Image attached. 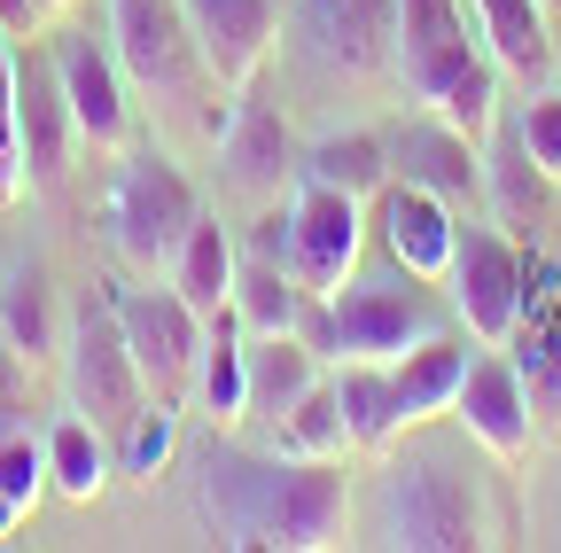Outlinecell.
<instances>
[{
  "mask_svg": "<svg viewBox=\"0 0 561 553\" xmlns=\"http://www.w3.org/2000/svg\"><path fill=\"white\" fill-rule=\"evenodd\" d=\"M343 507L351 483L343 460H257V452H227L210 445L203 460V515L227 545H289V553H320L343 538Z\"/></svg>",
  "mask_w": 561,
  "mask_h": 553,
  "instance_id": "1",
  "label": "cell"
},
{
  "mask_svg": "<svg viewBox=\"0 0 561 553\" xmlns=\"http://www.w3.org/2000/svg\"><path fill=\"white\" fill-rule=\"evenodd\" d=\"M390 71L430 117H445L460 141L483 149L491 133H500V71H491L483 39L468 32L460 0H398Z\"/></svg>",
  "mask_w": 561,
  "mask_h": 553,
  "instance_id": "2",
  "label": "cell"
},
{
  "mask_svg": "<svg viewBox=\"0 0 561 553\" xmlns=\"http://www.w3.org/2000/svg\"><path fill=\"white\" fill-rule=\"evenodd\" d=\"M375 545H405V553H468V545H491L483 538V507H476V483L445 452L398 460L382 475V499H375Z\"/></svg>",
  "mask_w": 561,
  "mask_h": 553,
  "instance_id": "3",
  "label": "cell"
},
{
  "mask_svg": "<svg viewBox=\"0 0 561 553\" xmlns=\"http://www.w3.org/2000/svg\"><path fill=\"white\" fill-rule=\"evenodd\" d=\"M320 359H367V367H398L413 343L437 335V312L421 304L413 289L398 281H343L335 297H312L305 304V327H297Z\"/></svg>",
  "mask_w": 561,
  "mask_h": 553,
  "instance_id": "4",
  "label": "cell"
},
{
  "mask_svg": "<svg viewBox=\"0 0 561 553\" xmlns=\"http://www.w3.org/2000/svg\"><path fill=\"white\" fill-rule=\"evenodd\" d=\"M203 219V203L187 187V172L164 149H125L117 187H110V242L133 273H172L187 227Z\"/></svg>",
  "mask_w": 561,
  "mask_h": 553,
  "instance_id": "5",
  "label": "cell"
},
{
  "mask_svg": "<svg viewBox=\"0 0 561 553\" xmlns=\"http://www.w3.org/2000/svg\"><path fill=\"white\" fill-rule=\"evenodd\" d=\"M62 382H70V413H87V422L117 445L133 429V413L149 405V382L133 367V343L110 312V297H87L62 327Z\"/></svg>",
  "mask_w": 561,
  "mask_h": 553,
  "instance_id": "6",
  "label": "cell"
},
{
  "mask_svg": "<svg viewBox=\"0 0 561 553\" xmlns=\"http://www.w3.org/2000/svg\"><path fill=\"white\" fill-rule=\"evenodd\" d=\"M523 289H530L523 242H515L507 227H491V219H460L445 297H453L460 327L483 343V352H507V343L523 335Z\"/></svg>",
  "mask_w": 561,
  "mask_h": 553,
  "instance_id": "7",
  "label": "cell"
},
{
  "mask_svg": "<svg viewBox=\"0 0 561 553\" xmlns=\"http://www.w3.org/2000/svg\"><path fill=\"white\" fill-rule=\"evenodd\" d=\"M359 250H367V203L305 172L289 187V273H297V289L335 297L359 273Z\"/></svg>",
  "mask_w": 561,
  "mask_h": 553,
  "instance_id": "8",
  "label": "cell"
},
{
  "mask_svg": "<svg viewBox=\"0 0 561 553\" xmlns=\"http://www.w3.org/2000/svg\"><path fill=\"white\" fill-rule=\"evenodd\" d=\"M110 312L133 343V367L149 382V398H180L195 382V359H203V312H187L180 289H110Z\"/></svg>",
  "mask_w": 561,
  "mask_h": 553,
  "instance_id": "9",
  "label": "cell"
},
{
  "mask_svg": "<svg viewBox=\"0 0 561 553\" xmlns=\"http://www.w3.org/2000/svg\"><path fill=\"white\" fill-rule=\"evenodd\" d=\"M180 24L203 79L219 94H250V79L265 71V55L280 39V0H180Z\"/></svg>",
  "mask_w": 561,
  "mask_h": 553,
  "instance_id": "10",
  "label": "cell"
},
{
  "mask_svg": "<svg viewBox=\"0 0 561 553\" xmlns=\"http://www.w3.org/2000/svg\"><path fill=\"white\" fill-rule=\"evenodd\" d=\"M47 55H55V79H62V102H70L79 141L102 149V157H125V149H133V102H125L117 47L94 39V32H55Z\"/></svg>",
  "mask_w": 561,
  "mask_h": 553,
  "instance_id": "11",
  "label": "cell"
},
{
  "mask_svg": "<svg viewBox=\"0 0 561 553\" xmlns=\"http://www.w3.org/2000/svg\"><path fill=\"white\" fill-rule=\"evenodd\" d=\"M460 429L491 452V460H523L530 437H538V405H530V382L507 352H476L468 359V382H460Z\"/></svg>",
  "mask_w": 561,
  "mask_h": 553,
  "instance_id": "12",
  "label": "cell"
},
{
  "mask_svg": "<svg viewBox=\"0 0 561 553\" xmlns=\"http://www.w3.org/2000/svg\"><path fill=\"white\" fill-rule=\"evenodd\" d=\"M110 47H117V71L149 94H187V24H180V0H110Z\"/></svg>",
  "mask_w": 561,
  "mask_h": 553,
  "instance_id": "13",
  "label": "cell"
},
{
  "mask_svg": "<svg viewBox=\"0 0 561 553\" xmlns=\"http://www.w3.org/2000/svg\"><path fill=\"white\" fill-rule=\"evenodd\" d=\"M70 149L79 141V125H70V102H62V79H55V55H16V157H24V180L55 187L70 172Z\"/></svg>",
  "mask_w": 561,
  "mask_h": 553,
  "instance_id": "14",
  "label": "cell"
},
{
  "mask_svg": "<svg viewBox=\"0 0 561 553\" xmlns=\"http://www.w3.org/2000/svg\"><path fill=\"white\" fill-rule=\"evenodd\" d=\"M219 164H227V187L242 203H280L297 180H305V149L289 141V125L257 102H234L227 133H219Z\"/></svg>",
  "mask_w": 561,
  "mask_h": 553,
  "instance_id": "15",
  "label": "cell"
},
{
  "mask_svg": "<svg viewBox=\"0 0 561 553\" xmlns=\"http://www.w3.org/2000/svg\"><path fill=\"white\" fill-rule=\"evenodd\" d=\"M468 9H476V39H483L500 79H515L523 94L561 79V39H553L546 0H468Z\"/></svg>",
  "mask_w": 561,
  "mask_h": 553,
  "instance_id": "16",
  "label": "cell"
},
{
  "mask_svg": "<svg viewBox=\"0 0 561 553\" xmlns=\"http://www.w3.org/2000/svg\"><path fill=\"white\" fill-rule=\"evenodd\" d=\"M375 203H382V242H390V257L405 265V281H421V289H445V273H453V234H460V211H453L445 195L413 187V180H390Z\"/></svg>",
  "mask_w": 561,
  "mask_h": 553,
  "instance_id": "17",
  "label": "cell"
},
{
  "mask_svg": "<svg viewBox=\"0 0 561 553\" xmlns=\"http://www.w3.org/2000/svg\"><path fill=\"white\" fill-rule=\"evenodd\" d=\"M390 180H413V187L445 195L460 211V203H483V149L460 141L445 117H421V125H405L390 141Z\"/></svg>",
  "mask_w": 561,
  "mask_h": 553,
  "instance_id": "18",
  "label": "cell"
},
{
  "mask_svg": "<svg viewBox=\"0 0 561 553\" xmlns=\"http://www.w3.org/2000/svg\"><path fill=\"white\" fill-rule=\"evenodd\" d=\"M234 273H242V250H234V227H219V219H195L187 227V242H180V257H172V289L187 297V312H227L234 304Z\"/></svg>",
  "mask_w": 561,
  "mask_h": 553,
  "instance_id": "19",
  "label": "cell"
},
{
  "mask_svg": "<svg viewBox=\"0 0 561 553\" xmlns=\"http://www.w3.org/2000/svg\"><path fill=\"white\" fill-rule=\"evenodd\" d=\"M195 390L210 422H250V335L234 312L203 320V359H195Z\"/></svg>",
  "mask_w": 561,
  "mask_h": 553,
  "instance_id": "20",
  "label": "cell"
},
{
  "mask_svg": "<svg viewBox=\"0 0 561 553\" xmlns=\"http://www.w3.org/2000/svg\"><path fill=\"white\" fill-rule=\"evenodd\" d=\"M468 343L460 335H430V343H413V352L390 367L398 375V398H405V413H413V422H437V413H453L460 405V382H468Z\"/></svg>",
  "mask_w": 561,
  "mask_h": 553,
  "instance_id": "21",
  "label": "cell"
},
{
  "mask_svg": "<svg viewBox=\"0 0 561 553\" xmlns=\"http://www.w3.org/2000/svg\"><path fill=\"white\" fill-rule=\"evenodd\" d=\"M305 289H297V273L289 265H273V257H242V273H234V320H242V335L257 343V335H297L305 327Z\"/></svg>",
  "mask_w": 561,
  "mask_h": 553,
  "instance_id": "22",
  "label": "cell"
},
{
  "mask_svg": "<svg viewBox=\"0 0 561 553\" xmlns=\"http://www.w3.org/2000/svg\"><path fill=\"white\" fill-rule=\"evenodd\" d=\"M312 382H320V352L305 335H257L250 343V413L257 422H280Z\"/></svg>",
  "mask_w": 561,
  "mask_h": 553,
  "instance_id": "23",
  "label": "cell"
},
{
  "mask_svg": "<svg viewBox=\"0 0 561 553\" xmlns=\"http://www.w3.org/2000/svg\"><path fill=\"white\" fill-rule=\"evenodd\" d=\"M335 398H343L351 445H390L398 429H413V413H405V398H398V375H390V367L343 359V367H335Z\"/></svg>",
  "mask_w": 561,
  "mask_h": 553,
  "instance_id": "24",
  "label": "cell"
},
{
  "mask_svg": "<svg viewBox=\"0 0 561 553\" xmlns=\"http://www.w3.org/2000/svg\"><path fill=\"white\" fill-rule=\"evenodd\" d=\"M0 327H9V343L32 359V367H47V359H62V312H55V289H47V273L39 265H16L9 273V289H0Z\"/></svg>",
  "mask_w": 561,
  "mask_h": 553,
  "instance_id": "25",
  "label": "cell"
},
{
  "mask_svg": "<svg viewBox=\"0 0 561 553\" xmlns=\"http://www.w3.org/2000/svg\"><path fill=\"white\" fill-rule=\"evenodd\" d=\"M483 203H491V227H507L515 242L538 227V203H546V172L523 157V141L507 133L500 149L483 141Z\"/></svg>",
  "mask_w": 561,
  "mask_h": 553,
  "instance_id": "26",
  "label": "cell"
},
{
  "mask_svg": "<svg viewBox=\"0 0 561 553\" xmlns=\"http://www.w3.org/2000/svg\"><path fill=\"white\" fill-rule=\"evenodd\" d=\"M110 475H117V445L87 422V413H70V422L47 429V483L62 499H94Z\"/></svg>",
  "mask_w": 561,
  "mask_h": 553,
  "instance_id": "27",
  "label": "cell"
},
{
  "mask_svg": "<svg viewBox=\"0 0 561 553\" xmlns=\"http://www.w3.org/2000/svg\"><path fill=\"white\" fill-rule=\"evenodd\" d=\"M305 172L343 187V195H359V203H375L390 187V141L382 133H328V141L305 149Z\"/></svg>",
  "mask_w": 561,
  "mask_h": 553,
  "instance_id": "28",
  "label": "cell"
},
{
  "mask_svg": "<svg viewBox=\"0 0 561 553\" xmlns=\"http://www.w3.org/2000/svg\"><path fill=\"white\" fill-rule=\"evenodd\" d=\"M280 452H297V460H343L351 452V422H343V398H335V382L320 375L289 413H280Z\"/></svg>",
  "mask_w": 561,
  "mask_h": 553,
  "instance_id": "29",
  "label": "cell"
},
{
  "mask_svg": "<svg viewBox=\"0 0 561 553\" xmlns=\"http://www.w3.org/2000/svg\"><path fill=\"white\" fill-rule=\"evenodd\" d=\"M515 367H523V382H530V405H538V398H561V289L523 312V352H515Z\"/></svg>",
  "mask_w": 561,
  "mask_h": 553,
  "instance_id": "30",
  "label": "cell"
},
{
  "mask_svg": "<svg viewBox=\"0 0 561 553\" xmlns=\"http://www.w3.org/2000/svg\"><path fill=\"white\" fill-rule=\"evenodd\" d=\"M180 445V398H149L133 413V429L117 437V475H157Z\"/></svg>",
  "mask_w": 561,
  "mask_h": 553,
  "instance_id": "31",
  "label": "cell"
},
{
  "mask_svg": "<svg viewBox=\"0 0 561 553\" xmlns=\"http://www.w3.org/2000/svg\"><path fill=\"white\" fill-rule=\"evenodd\" d=\"M515 141H523V157H530L546 180H561V87H538V94L523 102Z\"/></svg>",
  "mask_w": 561,
  "mask_h": 553,
  "instance_id": "32",
  "label": "cell"
},
{
  "mask_svg": "<svg viewBox=\"0 0 561 553\" xmlns=\"http://www.w3.org/2000/svg\"><path fill=\"white\" fill-rule=\"evenodd\" d=\"M39 483H47V437H32V429L24 437H0V499L32 515Z\"/></svg>",
  "mask_w": 561,
  "mask_h": 553,
  "instance_id": "33",
  "label": "cell"
},
{
  "mask_svg": "<svg viewBox=\"0 0 561 553\" xmlns=\"http://www.w3.org/2000/svg\"><path fill=\"white\" fill-rule=\"evenodd\" d=\"M24 195V157H16V39L0 32V203Z\"/></svg>",
  "mask_w": 561,
  "mask_h": 553,
  "instance_id": "34",
  "label": "cell"
},
{
  "mask_svg": "<svg viewBox=\"0 0 561 553\" xmlns=\"http://www.w3.org/2000/svg\"><path fill=\"white\" fill-rule=\"evenodd\" d=\"M47 9H55V0H0V32H9V39H32V32L47 24Z\"/></svg>",
  "mask_w": 561,
  "mask_h": 553,
  "instance_id": "35",
  "label": "cell"
},
{
  "mask_svg": "<svg viewBox=\"0 0 561 553\" xmlns=\"http://www.w3.org/2000/svg\"><path fill=\"white\" fill-rule=\"evenodd\" d=\"M16 515H24V507H9V499H0V530H16Z\"/></svg>",
  "mask_w": 561,
  "mask_h": 553,
  "instance_id": "36",
  "label": "cell"
},
{
  "mask_svg": "<svg viewBox=\"0 0 561 553\" xmlns=\"http://www.w3.org/2000/svg\"><path fill=\"white\" fill-rule=\"evenodd\" d=\"M546 9H561V0H546Z\"/></svg>",
  "mask_w": 561,
  "mask_h": 553,
  "instance_id": "37",
  "label": "cell"
},
{
  "mask_svg": "<svg viewBox=\"0 0 561 553\" xmlns=\"http://www.w3.org/2000/svg\"><path fill=\"white\" fill-rule=\"evenodd\" d=\"M55 9H70V0H55Z\"/></svg>",
  "mask_w": 561,
  "mask_h": 553,
  "instance_id": "38",
  "label": "cell"
}]
</instances>
